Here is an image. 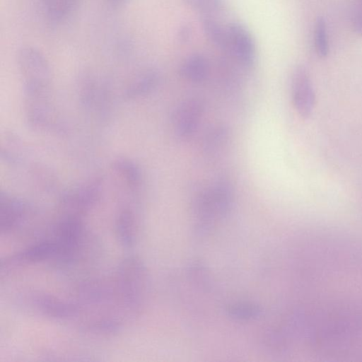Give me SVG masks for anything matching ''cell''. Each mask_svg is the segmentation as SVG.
<instances>
[{"mask_svg": "<svg viewBox=\"0 0 362 362\" xmlns=\"http://www.w3.org/2000/svg\"><path fill=\"white\" fill-rule=\"evenodd\" d=\"M117 305L135 316L141 310L147 289V274L136 257L125 258L117 267L111 279Z\"/></svg>", "mask_w": 362, "mask_h": 362, "instance_id": "1", "label": "cell"}, {"mask_svg": "<svg viewBox=\"0 0 362 362\" xmlns=\"http://www.w3.org/2000/svg\"><path fill=\"white\" fill-rule=\"evenodd\" d=\"M233 195L231 185L222 179L195 196L193 211L201 229L209 228L228 214L233 204Z\"/></svg>", "mask_w": 362, "mask_h": 362, "instance_id": "2", "label": "cell"}, {"mask_svg": "<svg viewBox=\"0 0 362 362\" xmlns=\"http://www.w3.org/2000/svg\"><path fill=\"white\" fill-rule=\"evenodd\" d=\"M17 62L24 93L49 89L51 69L41 52L33 47H23L18 52Z\"/></svg>", "mask_w": 362, "mask_h": 362, "instance_id": "3", "label": "cell"}, {"mask_svg": "<svg viewBox=\"0 0 362 362\" xmlns=\"http://www.w3.org/2000/svg\"><path fill=\"white\" fill-rule=\"evenodd\" d=\"M80 95L85 107L101 116L109 108V94L104 81L91 71H84L79 78Z\"/></svg>", "mask_w": 362, "mask_h": 362, "instance_id": "4", "label": "cell"}, {"mask_svg": "<svg viewBox=\"0 0 362 362\" xmlns=\"http://www.w3.org/2000/svg\"><path fill=\"white\" fill-rule=\"evenodd\" d=\"M204 110V103L197 98L182 101L172 115V124L175 134L182 140L191 138L196 132Z\"/></svg>", "mask_w": 362, "mask_h": 362, "instance_id": "5", "label": "cell"}, {"mask_svg": "<svg viewBox=\"0 0 362 362\" xmlns=\"http://www.w3.org/2000/svg\"><path fill=\"white\" fill-rule=\"evenodd\" d=\"M291 96L293 106L303 118H308L315 105V93L307 69L298 65L291 77Z\"/></svg>", "mask_w": 362, "mask_h": 362, "instance_id": "6", "label": "cell"}, {"mask_svg": "<svg viewBox=\"0 0 362 362\" xmlns=\"http://www.w3.org/2000/svg\"><path fill=\"white\" fill-rule=\"evenodd\" d=\"M33 307L42 315L54 320H66L74 318L81 311L76 301H68L49 294H34Z\"/></svg>", "mask_w": 362, "mask_h": 362, "instance_id": "7", "label": "cell"}, {"mask_svg": "<svg viewBox=\"0 0 362 362\" xmlns=\"http://www.w3.org/2000/svg\"><path fill=\"white\" fill-rule=\"evenodd\" d=\"M30 211L29 205L22 199L6 192L0 197V230L7 234L17 228L25 219Z\"/></svg>", "mask_w": 362, "mask_h": 362, "instance_id": "8", "label": "cell"}, {"mask_svg": "<svg viewBox=\"0 0 362 362\" xmlns=\"http://www.w3.org/2000/svg\"><path fill=\"white\" fill-rule=\"evenodd\" d=\"M228 48L236 59L245 66H250L255 59V47L249 31L238 23L228 28Z\"/></svg>", "mask_w": 362, "mask_h": 362, "instance_id": "9", "label": "cell"}, {"mask_svg": "<svg viewBox=\"0 0 362 362\" xmlns=\"http://www.w3.org/2000/svg\"><path fill=\"white\" fill-rule=\"evenodd\" d=\"M40 3L47 23L57 27L74 15L82 0H40Z\"/></svg>", "mask_w": 362, "mask_h": 362, "instance_id": "10", "label": "cell"}, {"mask_svg": "<svg viewBox=\"0 0 362 362\" xmlns=\"http://www.w3.org/2000/svg\"><path fill=\"white\" fill-rule=\"evenodd\" d=\"M117 238L122 245L131 247L137 236V222L133 209L125 206L120 209L115 221Z\"/></svg>", "mask_w": 362, "mask_h": 362, "instance_id": "11", "label": "cell"}, {"mask_svg": "<svg viewBox=\"0 0 362 362\" xmlns=\"http://www.w3.org/2000/svg\"><path fill=\"white\" fill-rule=\"evenodd\" d=\"M112 168L132 193L138 192L141 184V173L135 163L120 158L113 162Z\"/></svg>", "mask_w": 362, "mask_h": 362, "instance_id": "12", "label": "cell"}, {"mask_svg": "<svg viewBox=\"0 0 362 362\" xmlns=\"http://www.w3.org/2000/svg\"><path fill=\"white\" fill-rule=\"evenodd\" d=\"M159 74L155 70H147L135 77L124 91L126 98H135L151 93L158 86Z\"/></svg>", "mask_w": 362, "mask_h": 362, "instance_id": "13", "label": "cell"}, {"mask_svg": "<svg viewBox=\"0 0 362 362\" xmlns=\"http://www.w3.org/2000/svg\"><path fill=\"white\" fill-rule=\"evenodd\" d=\"M209 67L207 60L201 54H193L182 64L180 72L185 79L199 83L204 81L209 74Z\"/></svg>", "mask_w": 362, "mask_h": 362, "instance_id": "14", "label": "cell"}, {"mask_svg": "<svg viewBox=\"0 0 362 362\" xmlns=\"http://www.w3.org/2000/svg\"><path fill=\"white\" fill-rule=\"evenodd\" d=\"M203 29L207 37L216 45L228 48V29L223 27L210 14H205L202 20Z\"/></svg>", "mask_w": 362, "mask_h": 362, "instance_id": "15", "label": "cell"}, {"mask_svg": "<svg viewBox=\"0 0 362 362\" xmlns=\"http://www.w3.org/2000/svg\"><path fill=\"white\" fill-rule=\"evenodd\" d=\"M226 313L230 317L238 320H250L257 318L262 310L257 304L249 302H238L229 305Z\"/></svg>", "mask_w": 362, "mask_h": 362, "instance_id": "16", "label": "cell"}, {"mask_svg": "<svg viewBox=\"0 0 362 362\" xmlns=\"http://www.w3.org/2000/svg\"><path fill=\"white\" fill-rule=\"evenodd\" d=\"M228 139V132L226 127L218 126L213 128L204 139V151L210 155L216 153L226 145Z\"/></svg>", "mask_w": 362, "mask_h": 362, "instance_id": "17", "label": "cell"}, {"mask_svg": "<svg viewBox=\"0 0 362 362\" xmlns=\"http://www.w3.org/2000/svg\"><path fill=\"white\" fill-rule=\"evenodd\" d=\"M314 43L315 51L320 57L327 56L329 50L327 28L323 17L316 20L314 30Z\"/></svg>", "mask_w": 362, "mask_h": 362, "instance_id": "18", "label": "cell"}, {"mask_svg": "<svg viewBox=\"0 0 362 362\" xmlns=\"http://www.w3.org/2000/svg\"><path fill=\"white\" fill-rule=\"evenodd\" d=\"M183 1L197 11L210 14L222 6L223 0H183Z\"/></svg>", "mask_w": 362, "mask_h": 362, "instance_id": "19", "label": "cell"}, {"mask_svg": "<svg viewBox=\"0 0 362 362\" xmlns=\"http://www.w3.org/2000/svg\"><path fill=\"white\" fill-rule=\"evenodd\" d=\"M353 28L356 33L362 35V6L356 11L354 16Z\"/></svg>", "mask_w": 362, "mask_h": 362, "instance_id": "20", "label": "cell"}, {"mask_svg": "<svg viewBox=\"0 0 362 362\" xmlns=\"http://www.w3.org/2000/svg\"><path fill=\"white\" fill-rule=\"evenodd\" d=\"M192 35V29L188 25H183L179 30L178 35L180 40L187 41Z\"/></svg>", "mask_w": 362, "mask_h": 362, "instance_id": "21", "label": "cell"}, {"mask_svg": "<svg viewBox=\"0 0 362 362\" xmlns=\"http://www.w3.org/2000/svg\"><path fill=\"white\" fill-rule=\"evenodd\" d=\"M106 4L114 9H118L127 5L132 0H105Z\"/></svg>", "mask_w": 362, "mask_h": 362, "instance_id": "22", "label": "cell"}, {"mask_svg": "<svg viewBox=\"0 0 362 362\" xmlns=\"http://www.w3.org/2000/svg\"><path fill=\"white\" fill-rule=\"evenodd\" d=\"M361 1V4H362V0H360Z\"/></svg>", "mask_w": 362, "mask_h": 362, "instance_id": "23", "label": "cell"}]
</instances>
